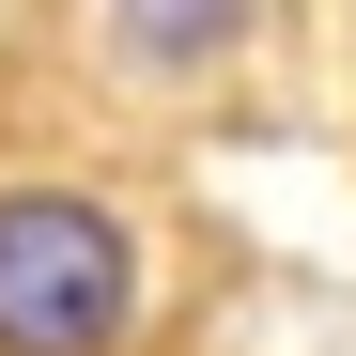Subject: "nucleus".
<instances>
[{
	"label": "nucleus",
	"instance_id": "nucleus-1",
	"mask_svg": "<svg viewBox=\"0 0 356 356\" xmlns=\"http://www.w3.org/2000/svg\"><path fill=\"white\" fill-rule=\"evenodd\" d=\"M140 310L124 217L78 186H0V356H108Z\"/></svg>",
	"mask_w": 356,
	"mask_h": 356
},
{
	"label": "nucleus",
	"instance_id": "nucleus-2",
	"mask_svg": "<svg viewBox=\"0 0 356 356\" xmlns=\"http://www.w3.org/2000/svg\"><path fill=\"white\" fill-rule=\"evenodd\" d=\"M108 31H124V63L186 78V63H217V47L248 31V0H108Z\"/></svg>",
	"mask_w": 356,
	"mask_h": 356
}]
</instances>
